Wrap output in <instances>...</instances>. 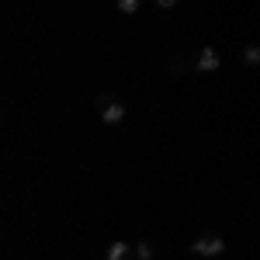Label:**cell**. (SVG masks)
<instances>
[{"instance_id":"cell-3","label":"cell","mask_w":260,"mask_h":260,"mask_svg":"<svg viewBox=\"0 0 260 260\" xmlns=\"http://www.w3.org/2000/svg\"><path fill=\"white\" fill-rule=\"evenodd\" d=\"M219 52H215V49H212V45H208V49H201V56H198V70L201 73H212V70H219Z\"/></svg>"},{"instance_id":"cell-2","label":"cell","mask_w":260,"mask_h":260,"mask_svg":"<svg viewBox=\"0 0 260 260\" xmlns=\"http://www.w3.org/2000/svg\"><path fill=\"white\" fill-rule=\"evenodd\" d=\"M187 250L198 253V257H219L222 250H225V243H222L219 236H198L194 243H187Z\"/></svg>"},{"instance_id":"cell-8","label":"cell","mask_w":260,"mask_h":260,"mask_svg":"<svg viewBox=\"0 0 260 260\" xmlns=\"http://www.w3.org/2000/svg\"><path fill=\"white\" fill-rule=\"evenodd\" d=\"M153 4H160V7H174L177 0H153Z\"/></svg>"},{"instance_id":"cell-4","label":"cell","mask_w":260,"mask_h":260,"mask_svg":"<svg viewBox=\"0 0 260 260\" xmlns=\"http://www.w3.org/2000/svg\"><path fill=\"white\" fill-rule=\"evenodd\" d=\"M128 250H132V243L115 240L111 246H108V260H128Z\"/></svg>"},{"instance_id":"cell-7","label":"cell","mask_w":260,"mask_h":260,"mask_svg":"<svg viewBox=\"0 0 260 260\" xmlns=\"http://www.w3.org/2000/svg\"><path fill=\"white\" fill-rule=\"evenodd\" d=\"M118 11L121 14H136L139 11V0H118Z\"/></svg>"},{"instance_id":"cell-5","label":"cell","mask_w":260,"mask_h":260,"mask_svg":"<svg viewBox=\"0 0 260 260\" xmlns=\"http://www.w3.org/2000/svg\"><path fill=\"white\" fill-rule=\"evenodd\" d=\"M243 62L246 66H260V45H246L243 49Z\"/></svg>"},{"instance_id":"cell-6","label":"cell","mask_w":260,"mask_h":260,"mask_svg":"<svg viewBox=\"0 0 260 260\" xmlns=\"http://www.w3.org/2000/svg\"><path fill=\"white\" fill-rule=\"evenodd\" d=\"M136 260H153V243H149V240L136 243Z\"/></svg>"},{"instance_id":"cell-1","label":"cell","mask_w":260,"mask_h":260,"mask_svg":"<svg viewBox=\"0 0 260 260\" xmlns=\"http://www.w3.org/2000/svg\"><path fill=\"white\" fill-rule=\"evenodd\" d=\"M98 115H101L104 125H121V121H125V104H121L118 98H111V94H108V98L101 94L98 98Z\"/></svg>"}]
</instances>
